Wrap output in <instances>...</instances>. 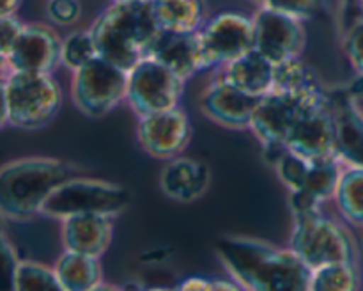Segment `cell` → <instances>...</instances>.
<instances>
[{
  "label": "cell",
  "instance_id": "obj_3",
  "mask_svg": "<svg viewBox=\"0 0 363 291\" xmlns=\"http://www.w3.org/2000/svg\"><path fill=\"white\" fill-rule=\"evenodd\" d=\"M74 163L53 156H21L0 165V219L30 222L41 216L43 204L53 190L78 176Z\"/></svg>",
  "mask_w": 363,
  "mask_h": 291
},
{
  "label": "cell",
  "instance_id": "obj_24",
  "mask_svg": "<svg viewBox=\"0 0 363 291\" xmlns=\"http://www.w3.org/2000/svg\"><path fill=\"white\" fill-rule=\"evenodd\" d=\"M333 204L344 222L363 229V165L344 163Z\"/></svg>",
  "mask_w": 363,
  "mask_h": 291
},
{
  "label": "cell",
  "instance_id": "obj_10",
  "mask_svg": "<svg viewBox=\"0 0 363 291\" xmlns=\"http://www.w3.org/2000/svg\"><path fill=\"white\" fill-rule=\"evenodd\" d=\"M194 137L191 119L183 106L163 112L138 116L137 138L140 148L156 160H169L181 156Z\"/></svg>",
  "mask_w": 363,
  "mask_h": 291
},
{
  "label": "cell",
  "instance_id": "obj_1",
  "mask_svg": "<svg viewBox=\"0 0 363 291\" xmlns=\"http://www.w3.org/2000/svg\"><path fill=\"white\" fill-rule=\"evenodd\" d=\"M215 254L241 290L305 291L311 287L312 268L287 245L252 236L229 234L215 241Z\"/></svg>",
  "mask_w": 363,
  "mask_h": 291
},
{
  "label": "cell",
  "instance_id": "obj_32",
  "mask_svg": "<svg viewBox=\"0 0 363 291\" xmlns=\"http://www.w3.org/2000/svg\"><path fill=\"white\" fill-rule=\"evenodd\" d=\"M80 0H46V18L53 27H73L82 20Z\"/></svg>",
  "mask_w": 363,
  "mask_h": 291
},
{
  "label": "cell",
  "instance_id": "obj_25",
  "mask_svg": "<svg viewBox=\"0 0 363 291\" xmlns=\"http://www.w3.org/2000/svg\"><path fill=\"white\" fill-rule=\"evenodd\" d=\"M363 286L360 263H332L312 270V291H353Z\"/></svg>",
  "mask_w": 363,
  "mask_h": 291
},
{
  "label": "cell",
  "instance_id": "obj_6",
  "mask_svg": "<svg viewBox=\"0 0 363 291\" xmlns=\"http://www.w3.org/2000/svg\"><path fill=\"white\" fill-rule=\"evenodd\" d=\"M128 187L99 177L73 176L60 183L43 204L41 216L62 220L77 213H105L119 216L130 208Z\"/></svg>",
  "mask_w": 363,
  "mask_h": 291
},
{
  "label": "cell",
  "instance_id": "obj_33",
  "mask_svg": "<svg viewBox=\"0 0 363 291\" xmlns=\"http://www.w3.org/2000/svg\"><path fill=\"white\" fill-rule=\"evenodd\" d=\"M25 23L18 18V14H4L0 16V55L7 59L11 50L16 45Z\"/></svg>",
  "mask_w": 363,
  "mask_h": 291
},
{
  "label": "cell",
  "instance_id": "obj_20",
  "mask_svg": "<svg viewBox=\"0 0 363 291\" xmlns=\"http://www.w3.org/2000/svg\"><path fill=\"white\" fill-rule=\"evenodd\" d=\"M216 78L229 82L230 85L248 92V94L262 98V96L269 94L273 89L275 64L254 48L245 55L238 57L233 62L220 66Z\"/></svg>",
  "mask_w": 363,
  "mask_h": 291
},
{
  "label": "cell",
  "instance_id": "obj_40",
  "mask_svg": "<svg viewBox=\"0 0 363 291\" xmlns=\"http://www.w3.org/2000/svg\"><path fill=\"white\" fill-rule=\"evenodd\" d=\"M358 2V9H360V14L363 16V0H357Z\"/></svg>",
  "mask_w": 363,
  "mask_h": 291
},
{
  "label": "cell",
  "instance_id": "obj_35",
  "mask_svg": "<svg viewBox=\"0 0 363 291\" xmlns=\"http://www.w3.org/2000/svg\"><path fill=\"white\" fill-rule=\"evenodd\" d=\"M179 290H220V279H206V277H188L181 280Z\"/></svg>",
  "mask_w": 363,
  "mask_h": 291
},
{
  "label": "cell",
  "instance_id": "obj_37",
  "mask_svg": "<svg viewBox=\"0 0 363 291\" xmlns=\"http://www.w3.org/2000/svg\"><path fill=\"white\" fill-rule=\"evenodd\" d=\"M23 0H0V16L4 14H18Z\"/></svg>",
  "mask_w": 363,
  "mask_h": 291
},
{
  "label": "cell",
  "instance_id": "obj_18",
  "mask_svg": "<svg viewBox=\"0 0 363 291\" xmlns=\"http://www.w3.org/2000/svg\"><path fill=\"white\" fill-rule=\"evenodd\" d=\"M149 57L165 64L169 70H172L186 82L206 70L199 32L163 31Z\"/></svg>",
  "mask_w": 363,
  "mask_h": 291
},
{
  "label": "cell",
  "instance_id": "obj_26",
  "mask_svg": "<svg viewBox=\"0 0 363 291\" xmlns=\"http://www.w3.org/2000/svg\"><path fill=\"white\" fill-rule=\"evenodd\" d=\"M344 162L340 158L330 160H318L311 162L308 172L305 176L303 187L300 190L311 192L314 197H318L321 202L333 201L337 185H339L340 176H342Z\"/></svg>",
  "mask_w": 363,
  "mask_h": 291
},
{
  "label": "cell",
  "instance_id": "obj_12",
  "mask_svg": "<svg viewBox=\"0 0 363 291\" xmlns=\"http://www.w3.org/2000/svg\"><path fill=\"white\" fill-rule=\"evenodd\" d=\"M286 146L308 162L340 158L330 98L308 106L301 114L291 133L287 135Z\"/></svg>",
  "mask_w": 363,
  "mask_h": 291
},
{
  "label": "cell",
  "instance_id": "obj_17",
  "mask_svg": "<svg viewBox=\"0 0 363 291\" xmlns=\"http://www.w3.org/2000/svg\"><path fill=\"white\" fill-rule=\"evenodd\" d=\"M211 169L204 162L188 156L169 160L160 172V190L170 201L195 202L211 187Z\"/></svg>",
  "mask_w": 363,
  "mask_h": 291
},
{
  "label": "cell",
  "instance_id": "obj_30",
  "mask_svg": "<svg viewBox=\"0 0 363 291\" xmlns=\"http://www.w3.org/2000/svg\"><path fill=\"white\" fill-rule=\"evenodd\" d=\"M342 50L351 70L363 78V16L354 20L344 32Z\"/></svg>",
  "mask_w": 363,
  "mask_h": 291
},
{
  "label": "cell",
  "instance_id": "obj_39",
  "mask_svg": "<svg viewBox=\"0 0 363 291\" xmlns=\"http://www.w3.org/2000/svg\"><path fill=\"white\" fill-rule=\"evenodd\" d=\"M112 2H145V0H112Z\"/></svg>",
  "mask_w": 363,
  "mask_h": 291
},
{
  "label": "cell",
  "instance_id": "obj_5",
  "mask_svg": "<svg viewBox=\"0 0 363 291\" xmlns=\"http://www.w3.org/2000/svg\"><path fill=\"white\" fill-rule=\"evenodd\" d=\"M6 94L9 126L25 131L48 126L64 105V91L52 73L9 71Z\"/></svg>",
  "mask_w": 363,
  "mask_h": 291
},
{
  "label": "cell",
  "instance_id": "obj_11",
  "mask_svg": "<svg viewBox=\"0 0 363 291\" xmlns=\"http://www.w3.org/2000/svg\"><path fill=\"white\" fill-rule=\"evenodd\" d=\"M252 20L255 28V50L273 64L303 55L307 46L305 21L262 6L257 7Z\"/></svg>",
  "mask_w": 363,
  "mask_h": 291
},
{
  "label": "cell",
  "instance_id": "obj_14",
  "mask_svg": "<svg viewBox=\"0 0 363 291\" xmlns=\"http://www.w3.org/2000/svg\"><path fill=\"white\" fill-rule=\"evenodd\" d=\"M330 98V94H328ZM325 99H303L298 96L282 94V92H269L262 96L252 116L250 133L259 141V144H272V142H284L291 133L296 121L308 106L315 103H323Z\"/></svg>",
  "mask_w": 363,
  "mask_h": 291
},
{
  "label": "cell",
  "instance_id": "obj_38",
  "mask_svg": "<svg viewBox=\"0 0 363 291\" xmlns=\"http://www.w3.org/2000/svg\"><path fill=\"white\" fill-rule=\"evenodd\" d=\"M9 62L4 55H0V78H6L9 75Z\"/></svg>",
  "mask_w": 363,
  "mask_h": 291
},
{
  "label": "cell",
  "instance_id": "obj_36",
  "mask_svg": "<svg viewBox=\"0 0 363 291\" xmlns=\"http://www.w3.org/2000/svg\"><path fill=\"white\" fill-rule=\"evenodd\" d=\"M9 126V106H7L6 78H0V130Z\"/></svg>",
  "mask_w": 363,
  "mask_h": 291
},
{
  "label": "cell",
  "instance_id": "obj_7",
  "mask_svg": "<svg viewBox=\"0 0 363 291\" xmlns=\"http://www.w3.org/2000/svg\"><path fill=\"white\" fill-rule=\"evenodd\" d=\"M128 71L96 55L71 77V101L89 119H101L126 101Z\"/></svg>",
  "mask_w": 363,
  "mask_h": 291
},
{
  "label": "cell",
  "instance_id": "obj_23",
  "mask_svg": "<svg viewBox=\"0 0 363 291\" xmlns=\"http://www.w3.org/2000/svg\"><path fill=\"white\" fill-rule=\"evenodd\" d=\"M151 4L165 32H199L209 18L206 0H151Z\"/></svg>",
  "mask_w": 363,
  "mask_h": 291
},
{
  "label": "cell",
  "instance_id": "obj_27",
  "mask_svg": "<svg viewBox=\"0 0 363 291\" xmlns=\"http://www.w3.org/2000/svg\"><path fill=\"white\" fill-rule=\"evenodd\" d=\"M13 290H60L59 279L53 266L43 265L32 259H21L13 265L11 273Z\"/></svg>",
  "mask_w": 363,
  "mask_h": 291
},
{
  "label": "cell",
  "instance_id": "obj_9",
  "mask_svg": "<svg viewBox=\"0 0 363 291\" xmlns=\"http://www.w3.org/2000/svg\"><path fill=\"white\" fill-rule=\"evenodd\" d=\"M206 70L233 62L255 48V28L252 16L225 11L209 16L199 31Z\"/></svg>",
  "mask_w": 363,
  "mask_h": 291
},
{
  "label": "cell",
  "instance_id": "obj_22",
  "mask_svg": "<svg viewBox=\"0 0 363 291\" xmlns=\"http://www.w3.org/2000/svg\"><path fill=\"white\" fill-rule=\"evenodd\" d=\"M272 92H282L303 99H325L330 94L314 67L301 57L275 64Z\"/></svg>",
  "mask_w": 363,
  "mask_h": 291
},
{
  "label": "cell",
  "instance_id": "obj_2",
  "mask_svg": "<svg viewBox=\"0 0 363 291\" xmlns=\"http://www.w3.org/2000/svg\"><path fill=\"white\" fill-rule=\"evenodd\" d=\"M89 31L99 57L130 71L151 55L163 28L160 27L151 0H145L112 2L94 18Z\"/></svg>",
  "mask_w": 363,
  "mask_h": 291
},
{
  "label": "cell",
  "instance_id": "obj_19",
  "mask_svg": "<svg viewBox=\"0 0 363 291\" xmlns=\"http://www.w3.org/2000/svg\"><path fill=\"white\" fill-rule=\"evenodd\" d=\"M333 119H335L337 144L344 163L363 165V112L357 99L347 92L332 94Z\"/></svg>",
  "mask_w": 363,
  "mask_h": 291
},
{
  "label": "cell",
  "instance_id": "obj_16",
  "mask_svg": "<svg viewBox=\"0 0 363 291\" xmlns=\"http://www.w3.org/2000/svg\"><path fill=\"white\" fill-rule=\"evenodd\" d=\"M116 216L105 213H77L60 220V241L64 251L101 258L113 240Z\"/></svg>",
  "mask_w": 363,
  "mask_h": 291
},
{
  "label": "cell",
  "instance_id": "obj_15",
  "mask_svg": "<svg viewBox=\"0 0 363 291\" xmlns=\"http://www.w3.org/2000/svg\"><path fill=\"white\" fill-rule=\"evenodd\" d=\"M261 98L252 96L229 82L215 78L199 96L202 116L227 130H250L252 116Z\"/></svg>",
  "mask_w": 363,
  "mask_h": 291
},
{
  "label": "cell",
  "instance_id": "obj_31",
  "mask_svg": "<svg viewBox=\"0 0 363 291\" xmlns=\"http://www.w3.org/2000/svg\"><path fill=\"white\" fill-rule=\"evenodd\" d=\"M259 6L289 14L296 20L308 21L323 9V0H261Z\"/></svg>",
  "mask_w": 363,
  "mask_h": 291
},
{
  "label": "cell",
  "instance_id": "obj_4",
  "mask_svg": "<svg viewBox=\"0 0 363 291\" xmlns=\"http://www.w3.org/2000/svg\"><path fill=\"white\" fill-rule=\"evenodd\" d=\"M287 245L312 270L332 263H360V248L350 224L328 216L323 208L307 215L293 216Z\"/></svg>",
  "mask_w": 363,
  "mask_h": 291
},
{
  "label": "cell",
  "instance_id": "obj_41",
  "mask_svg": "<svg viewBox=\"0 0 363 291\" xmlns=\"http://www.w3.org/2000/svg\"><path fill=\"white\" fill-rule=\"evenodd\" d=\"M252 2H255L259 6V4H261V0H252Z\"/></svg>",
  "mask_w": 363,
  "mask_h": 291
},
{
  "label": "cell",
  "instance_id": "obj_28",
  "mask_svg": "<svg viewBox=\"0 0 363 291\" xmlns=\"http://www.w3.org/2000/svg\"><path fill=\"white\" fill-rule=\"evenodd\" d=\"M98 55L91 31H73L62 38V66L71 73Z\"/></svg>",
  "mask_w": 363,
  "mask_h": 291
},
{
  "label": "cell",
  "instance_id": "obj_29",
  "mask_svg": "<svg viewBox=\"0 0 363 291\" xmlns=\"http://www.w3.org/2000/svg\"><path fill=\"white\" fill-rule=\"evenodd\" d=\"M308 167H311V162H308L307 158L296 155V153L291 151V149L287 148L286 151H284V155L277 160L273 169H275L280 183H282L287 190L293 192L300 190V188L303 187Z\"/></svg>",
  "mask_w": 363,
  "mask_h": 291
},
{
  "label": "cell",
  "instance_id": "obj_8",
  "mask_svg": "<svg viewBox=\"0 0 363 291\" xmlns=\"http://www.w3.org/2000/svg\"><path fill=\"white\" fill-rule=\"evenodd\" d=\"M186 80L152 57L128 71L126 103L135 116L163 112L181 105Z\"/></svg>",
  "mask_w": 363,
  "mask_h": 291
},
{
  "label": "cell",
  "instance_id": "obj_21",
  "mask_svg": "<svg viewBox=\"0 0 363 291\" xmlns=\"http://www.w3.org/2000/svg\"><path fill=\"white\" fill-rule=\"evenodd\" d=\"M101 258L80 254V252L64 251L57 258L55 268L62 291H92L105 286Z\"/></svg>",
  "mask_w": 363,
  "mask_h": 291
},
{
  "label": "cell",
  "instance_id": "obj_13",
  "mask_svg": "<svg viewBox=\"0 0 363 291\" xmlns=\"http://www.w3.org/2000/svg\"><path fill=\"white\" fill-rule=\"evenodd\" d=\"M7 62L11 71L53 75L62 66V38L53 25L25 23Z\"/></svg>",
  "mask_w": 363,
  "mask_h": 291
},
{
  "label": "cell",
  "instance_id": "obj_34",
  "mask_svg": "<svg viewBox=\"0 0 363 291\" xmlns=\"http://www.w3.org/2000/svg\"><path fill=\"white\" fill-rule=\"evenodd\" d=\"M325 206V202L319 201L318 197L311 194L307 190H293L289 192V209L291 215H307V213L318 212Z\"/></svg>",
  "mask_w": 363,
  "mask_h": 291
}]
</instances>
